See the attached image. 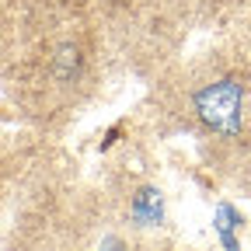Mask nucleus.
<instances>
[{
  "label": "nucleus",
  "mask_w": 251,
  "mask_h": 251,
  "mask_svg": "<svg viewBox=\"0 0 251 251\" xmlns=\"http://www.w3.org/2000/svg\"><path fill=\"white\" fill-rule=\"evenodd\" d=\"M192 115L213 136L234 140L244 122V84L237 77H216L192 91Z\"/></svg>",
  "instance_id": "f257e3e1"
}]
</instances>
